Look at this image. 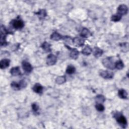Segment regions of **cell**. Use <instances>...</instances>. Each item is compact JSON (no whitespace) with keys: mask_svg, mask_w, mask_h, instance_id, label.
I'll return each mask as SVG.
<instances>
[{"mask_svg":"<svg viewBox=\"0 0 129 129\" xmlns=\"http://www.w3.org/2000/svg\"><path fill=\"white\" fill-rule=\"evenodd\" d=\"M114 118H116L118 123L123 128H125L127 125V120L124 116L120 113H115L113 115Z\"/></svg>","mask_w":129,"mask_h":129,"instance_id":"obj_1","label":"cell"},{"mask_svg":"<svg viewBox=\"0 0 129 129\" xmlns=\"http://www.w3.org/2000/svg\"><path fill=\"white\" fill-rule=\"evenodd\" d=\"M11 25L12 27L16 30H19L23 28L24 26V22L22 19L18 17L15 20H13L11 21Z\"/></svg>","mask_w":129,"mask_h":129,"instance_id":"obj_2","label":"cell"},{"mask_svg":"<svg viewBox=\"0 0 129 129\" xmlns=\"http://www.w3.org/2000/svg\"><path fill=\"white\" fill-rule=\"evenodd\" d=\"M102 63L103 65L107 69L113 70L115 69V64L112 57H106L102 59Z\"/></svg>","mask_w":129,"mask_h":129,"instance_id":"obj_3","label":"cell"},{"mask_svg":"<svg viewBox=\"0 0 129 129\" xmlns=\"http://www.w3.org/2000/svg\"><path fill=\"white\" fill-rule=\"evenodd\" d=\"M11 86L14 90H19L21 89L25 88L27 86V83L25 80H22L19 83H17L15 82H12L11 84Z\"/></svg>","mask_w":129,"mask_h":129,"instance_id":"obj_4","label":"cell"},{"mask_svg":"<svg viewBox=\"0 0 129 129\" xmlns=\"http://www.w3.org/2000/svg\"><path fill=\"white\" fill-rule=\"evenodd\" d=\"M8 34V31L5 27L3 25H1V46H5L8 43L6 41V35Z\"/></svg>","mask_w":129,"mask_h":129,"instance_id":"obj_5","label":"cell"},{"mask_svg":"<svg viewBox=\"0 0 129 129\" xmlns=\"http://www.w3.org/2000/svg\"><path fill=\"white\" fill-rule=\"evenodd\" d=\"M100 76L105 79H111L113 78L114 74L113 72L107 70H101L99 72Z\"/></svg>","mask_w":129,"mask_h":129,"instance_id":"obj_6","label":"cell"},{"mask_svg":"<svg viewBox=\"0 0 129 129\" xmlns=\"http://www.w3.org/2000/svg\"><path fill=\"white\" fill-rule=\"evenodd\" d=\"M56 61V56L53 54H49L46 58V63L48 66H52L55 64Z\"/></svg>","mask_w":129,"mask_h":129,"instance_id":"obj_7","label":"cell"},{"mask_svg":"<svg viewBox=\"0 0 129 129\" xmlns=\"http://www.w3.org/2000/svg\"><path fill=\"white\" fill-rule=\"evenodd\" d=\"M117 14L120 16H123L126 15L128 11V8L125 5L122 4L118 6L117 8Z\"/></svg>","mask_w":129,"mask_h":129,"instance_id":"obj_8","label":"cell"},{"mask_svg":"<svg viewBox=\"0 0 129 129\" xmlns=\"http://www.w3.org/2000/svg\"><path fill=\"white\" fill-rule=\"evenodd\" d=\"M22 66L24 71L26 73H30L32 72L33 70V68L31 64L26 61H23L22 62Z\"/></svg>","mask_w":129,"mask_h":129,"instance_id":"obj_9","label":"cell"},{"mask_svg":"<svg viewBox=\"0 0 129 129\" xmlns=\"http://www.w3.org/2000/svg\"><path fill=\"white\" fill-rule=\"evenodd\" d=\"M66 46L68 48V49H69L71 50L70 53V57L74 59H76L78 58L79 54V51L76 49V48H70L69 46L68 45H66Z\"/></svg>","mask_w":129,"mask_h":129,"instance_id":"obj_10","label":"cell"},{"mask_svg":"<svg viewBox=\"0 0 129 129\" xmlns=\"http://www.w3.org/2000/svg\"><path fill=\"white\" fill-rule=\"evenodd\" d=\"M73 43L74 45L78 46V47H81L85 43V40L84 39L82 38H80L78 37H75L73 39Z\"/></svg>","mask_w":129,"mask_h":129,"instance_id":"obj_11","label":"cell"},{"mask_svg":"<svg viewBox=\"0 0 129 129\" xmlns=\"http://www.w3.org/2000/svg\"><path fill=\"white\" fill-rule=\"evenodd\" d=\"M103 53V50L98 47H95L93 49V54L95 57H97V58L99 57L102 55Z\"/></svg>","mask_w":129,"mask_h":129,"instance_id":"obj_12","label":"cell"},{"mask_svg":"<svg viewBox=\"0 0 129 129\" xmlns=\"http://www.w3.org/2000/svg\"><path fill=\"white\" fill-rule=\"evenodd\" d=\"M43 89V87L41 86V84L39 83H36L32 88L33 91L38 94L41 93L42 92Z\"/></svg>","mask_w":129,"mask_h":129,"instance_id":"obj_13","label":"cell"},{"mask_svg":"<svg viewBox=\"0 0 129 129\" xmlns=\"http://www.w3.org/2000/svg\"><path fill=\"white\" fill-rule=\"evenodd\" d=\"M10 60L8 59L4 58L1 60L0 62V68L1 69H4L8 68L10 65Z\"/></svg>","mask_w":129,"mask_h":129,"instance_id":"obj_14","label":"cell"},{"mask_svg":"<svg viewBox=\"0 0 129 129\" xmlns=\"http://www.w3.org/2000/svg\"><path fill=\"white\" fill-rule=\"evenodd\" d=\"M10 73L13 76H19L21 74V72L19 67L12 68L10 70Z\"/></svg>","mask_w":129,"mask_h":129,"instance_id":"obj_15","label":"cell"},{"mask_svg":"<svg viewBox=\"0 0 129 129\" xmlns=\"http://www.w3.org/2000/svg\"><path fill=\"white\" fill-rule=\"evenodd\" d=\"M35 14L38 16V17L40 20H42V19H44L47 16L46 11L44 9L39 10V11L35 13Z\"/></svg>","mask_w":129,"mask_h":129,"instance_id":"obj_16","label":"cell"},{"mask_svg":"<svg viewBox=\"0 0 129 129\" xmlns=\"http://www.w3.org/2000/svg\"><path fill=\"white\" fill-rule=\"evenodd\" d=\"M80 35L82 37L87 38L91 35V33L90 31L87 28H83V29L82 30V31L81 32Z\"/></svg>","mask_w":129,"mask_h":129,"instance_id":"obj_17","label":"cell"},{"mask_svg":"<svg viewBox=\"0 0 129 129\" xmlns=\"http://www.w3.org/2000/svg\"><path fill=\"white\" fill-rule=\"evenodd\" d=\"M92 52V49L89 45H86L85 47L82 49L81 52L85 55H89Z\"/></svg>","mask_w":129,"mask_h":129,"instance_id":"obj_18","label":"cell"},{"mask_svg":"<svg viewBox=\"0 0 129 129\" xmlns=\"http://www.w3.org/2000/svg\"><path fill=\"white\" fill-rule=\"evenodd\" d=\"M62 36L57 32H54L50 36V39L54 41H58L62 38Z\"/></svg>","mask_w":129,"mask_h":129,"instance_id":"obj_19","label":"cell"},{"mask_svg":"<svg viewBox=\"0 0 129 129\" xmlns=\"http://www.w3.org/2000/svg\"><path fill=\"white\" fill-rule=\"evenodd\" d=\"M118 96L121 99H126L127 97V93L124 89H120L118 92Z\"/></svg>","mask_w":129,"mask_h":129,"instance_id":"obj_20","label":"cell"},{"mask_svg":"<svg viewBox=\"0 0 129 129\" xmlns=\"http://www.w3.org/2000/svg\"><path fill=\"white\" fill-rule=\"evenodd\" d=\"M50 46L51 45L50 43L47 42H43L41 47H42V48L46 52H50L51 51V48H50Z\"/></svg>","mask_w":129,"mask_h":129,"instance_id":"obj_21","label":"cell"},{"mask_svg":"<svg viewBox=\"0 0 129 129\" xmlns=\"http://www.w3.org/2000/svg\"><path fill=\"white\" fill-rule=\"evenodd\" d=\"M95 100L97 103H102L105 100V97L102 95H98L95 97Z\"/></svg>","mask_w":129,"mask_h":129,"instance_id":"obj_22","label":"cell"},{"mask_svg":"<svg viewBox=\"0 0 129 129\" xmlns=\"http://www.w3.org/2000/svg\"><path fill=\"white\" fill-rule=\"evenodd\" d=\"M66 81V78L65 76H58L55 79V82L57 84L59 85H61L63 84Z\"/></svg>","mask_w":129,"mask_h":129,"instance_id":"obj_23","label":"cell"},{"mask_svg":"<svg viewBox=\"0 0 129 129\" xmlns=\"http://www.w3.org/2000/svg\"><path fill=\"white\" fill-rule=\"evenodd\" d=\"M32 109L33 110V112L35 114H39V105L36 103H33L31 105Z\"/></svg>","mask_w":129,"mask_h":129,"instance_id":"obj_24","label":"cell"},{"mask_svg":"<svg viewBox=\"0 0 129 129\" xmlns=\"http://www.w3.org/2000/svg\"><path fill=\"white\" fill-rule=\"evenodd\" d=\"M115 68L118 69V70H121L124 67V64L123 62L121 61V60H118L116 61L115 63Z\"/></svg>","mask_w":129,"mask_h":129,"instance_id":"obj_25","label":"cell"},{"mask_svg":"<svg viewBox=\"0 0 129 129\" xmlns=\"http://www.w3.org/2000/svg\"><path fill=\"white\" fill-rule=\"evenodd\" d=\"M76 71V69L73 66H72V65H69L67 69H66V73L69 75H71V74H74Z\"/></svg>","mask_w":129,"mask_h":129,"instance_id":"obj_26","label":"cell"},{"mask_svg":"<svg viewBox=\"0 0 129 129\" xmlns=\"http://www.w3.org/2000/svg\"><path fill=\"white\" fill-rule=\"evenodd\" d=\"M120 47L121 48V50L123 52H126L128 51V45L127 43H123L120 44Z\"/></svg>","mask_w":129,"mask_h":129,"instance_id":"obj_27","label":"cell"},{"mask_svg":"<svg viewBox=\"0 0 129 129\" xmlns=\"http://www.w3.org/2000/svg\"><path fill=\"white\" fill-rule=\"evenodd\" d=\"M121 19V16L118 14H115L111 16V20L113 22H118Z\"/></svg>","mask_w":129,"mask_h":129,"instance_id":"obj_28","label":"cell"},{"mask_svg":"<svg viewBox=\"0 0 129 129\" xmlns=\"http://www.w3.org/2000/svg\"><path fill=\"white\" fill-rule=\"evenodd\" d=\"M95 108L98 111L100 112L104 111L105 109L104 105L102 103H97L95 105Z\"/></svg>","mask_w":129,"mask_h":129,"instance_id":"obj_29","label":"cell"}]
</instances>
